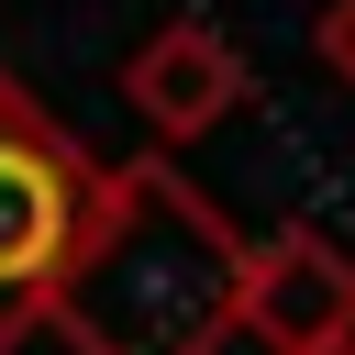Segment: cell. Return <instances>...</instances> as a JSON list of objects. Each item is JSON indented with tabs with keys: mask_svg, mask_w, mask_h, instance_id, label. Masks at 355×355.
Listing matches in <instances>:
<instances>
[{
	"mask_svg": "<svg viewBox=\"0 0 355 355\" xmlns=\"http://www.w3.org/2000/svg\"><path fill=\"white\" fill-rule=\"evenodd\" d=\"M122 100L155 144H200L233 100H244V55L211 33V22H155L133 55H122Z\"/></svg>",
	"mask_w": 355,
	"mask_h": 355,
	"instance_id": "cell-4",
	"label": "cell"
},
{
	"mask_svg": "<svg viewBox=\"0 0 355 355\" xmlns=\"http://www.w3.org/2000/svg\"><path fill=\"white\" fill-rule=\"evenodd\" d=\"M89 200H100V166L33 111L22 78H0V355L44 333V300L89 233Z\"/></svg>",
	"mask_w": 355,
	"mask_h": 355,
	"instance_id": "cell-2",
	"label": "cell"
},
{
	"mask_svg": "<svg viewBox=\"0 0 355 355\" xmlns=\"http://www.w3.org/2000/svg\"><path fill=\"white\" fill-rule=\"evenodd\" d=\"M233 277H244V233L166 155H133V166H100L89 233H78L44 322L78 355H222Z\"/></svg>",
	"mask_w": 355,
	"mask_h": 355,
	"instance_id": "cell-1",
	"label": "cell"
},
{
	"mask_svg": "<svg viewBox=\"0 0 355 355\" xmlns=\"http://www.w3.org/2000/svg\"><path fill=\"white\" fill-rule=\"evenodd\" d=\"M311 55L355 89V0H322V22H311Z\"/></svg>",
	"mask_w": 355,
	"mask_h": 355,
	"instance_id": "cell-5",
	"label": "cell"
},
{
	"mask_svg": "<svg viewBox=\"0 0 355 355\" xmlns=\"http://www.w3.org/2000/svg\"><path fill=\"white\" fill-rule=\"evenodd\" d=\"M333 355H355V344H333Z\"/></svg>",
	"mask_w": 355,
	"mask_h": 355,
	"instance_id": "cell-6",
	"label": "cell"
},
{
	"mask_svg": "<svg viewBox=\"0 0 355 355\" xmlns=\"http://www.w3.org/2000/svg\"><path fill=\"white\" fill-rule=\"evenodd\" d=\"M233 333H255L266 355H333V344H355V255L322 222H288V233L244 244Z\"/></svg>",
	"mask_w": 355,
	"mask_h": 355,
	"instance_id": "cell-3",
	"label": "cell"
}]
</instances>
